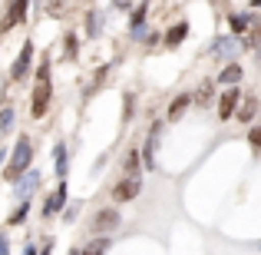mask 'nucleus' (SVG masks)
Wrapping results in <instances>:
<instances>
[{
  "label": "nucleus",
  "instance_id": "f3484780",
  "mask_svg": "<svg viewBox=\"0 0 261 255\" xmlns=\"http://www.w3.org/2000/svg\"><path fill=\"white\" fill-rule=\"evenodd\" d=\"M146 10H149L146 4H136L133 7V33H136V37H142V27H146Z\"/></svg>",
  "mask_w": 261,
  "mask_h": 255
},
{
  "label": "nucleus",
  "instance_id": "2f4dec72",
  "mask_svg": "<svg viewBox=\"0 0 261 255\" xmlns=\"http://www.w3.org/2000/svg\"><path fill=\"white\" fill-rule=\"evenodd\" d=\"M255 60H258V63H261V50H255Z\"/></svg>",
  "mask_w": 261,
  "mask_h": 255
},
{
  "label": "nucleus",
  "instance_id": "2eb2a0df",
  "mask_svg": "<svg viewBox=\"0 0 261 255\" xmlns=\"http://www.w3.org/2000/svg\"><path fill=\"white\" fill-rule=\"evenodd\" d=\"M238 80H242V63H225V70L218 73V83H228V86H235Z\"/></svg>",
  "mask_w": 261,
  "mask_h": 255
},
{
  "label": "nucleus",
  "instance_id": "6e6552de",
  "mask_svg": "<svg viewBox=\"0 0 261 255\" xmlns=\"http://www.w3.org/2000/svg\"><path fill=\"white\" fill-rule=\"evenodd\" d=\"M238 103H242V89H238V86L225 89L222 100H218V120H231L235 109H238Z\"/></svg>",
  "mask_w": 261,
  "mask_h": 255
},
{
  "label": "nucleus",
  "instance_id": "9b49d317",
  "mask_svg": "<svg viewBox=\"0 0 261 255\" xmlns=\"http://www.w3.org/2000/svg\"><path fill=\"white\" fill-rule=\"evenodd\" d=\"M192 106V96L189 93H178V96H172V103H169V120H182V116H185V109H189Z\"/></svg>",
  "mask_w": 261,
  "mask_h": 255
},
{
  "label": "nucleus",
  "instance_id": "1a4fd4ad",
  "mask_svg": "<svg viewBox=\"0 0 261 255\" xmlns=\"http://www.w3.org/2000/svg\"><path fill=\"white\" fill-rule=\"evenodd\" d=\"M63 202H66V182H60L57 189L50 192V196L43 199V219H50V216H57L60 209H63Z\"/></svg>",
  "mask_w": 261,
  "mask_h": 255
},
{
  "label": "nucleus",
  "instance_id": "412c9836",
  "mask_svg": "<svg viewBox=\"0 0 261 255\" xmlns=\"http://www.w3.org/2000/svg\"><path fill=\"white\" fill-rule=\"evenodd\" d=\"M27 216H30V202H20L17 209L10 212V219H7V222H10V225H20V222H27Z\"/></svg>",
  "mask_w": 261,
  "mask_h": 255
},
{
  "label": "nucleus",
  "instance_id": "aec40b11",
  "mask_svg": "<svg viewBox=\"0 0 261 255\" xmlns=\"http://www.w3.org/2000/svg\"><path fill=\"white\" fill-rule=\"evenodd\" d=\"M53 156H57V176L63 179V176H66V166H70V163H66V146H63V143H57Z\"/></svg>",
  "mask_w": 261,
  "mask_h": 255
},
{
  "label": "nucleus",
  "instance_id": "393cba45",
  "mask_svg": "<svg viewBox=\"0 0 261 255\" xmlns=\"http://www.w3.org/2000/svg\"><path fill=\"white\" fill-rule=\"evenodd\" d=\"M37 83H50V60H43L37 66Z\"/></svg>",
  "mask_w": 261,
  "mask_h": 255
},
{
  "label": "nucleus",
  "instance_id": "20e7f679",
  "mask_svg": "<svg viewBox=\"0 0 261 255\" xmlns=\"http://www.w3.org/2000/svg\"><path fill=\"white\" fill-rule=\"evenodd\" d=\"M27 17V0H13V4H7V13L0 17V33H10L17 24H23Z\"/></svg>",
  "mask_w": 261,
  "mask_h": 255
},
{
  "label": "nucleus",
  "instance_id": "7c9ffc66",
  "mask_svg": "<svg viewBox=\"0 0 261 255\" xmlns=\"http://www.w3.org/2000/svg\"><path fill=\"white\" fill-rule=\"evenodd\" d=\"M251 7H255V10H261V0H255V4H251Z\"/></svg>",
  "mask_w": 261,
  "mask_h": 255
},
{
  "label": "nucleus",
  "instance_id": "9d476101",
  "mask_svg": "<svg viewBox=\"0 0 261 255\" xmlns=\"http://www.w3.org/2000/svg\"><path fill=\"white\" fill-rule=\"evenodd\" d=\"M185 37H189V24H185V20H178L175 27H169V30H166V37H162V43H166L169 50H172V47H178V43H182Z\"/></svg>",
  "mask_w": 261,
  "mask_h": 255
},
{
  "label": "nucleus",
  "instance_id": "4be33fe9",
  "mask_svg": "<svg viewBox=\"0 0 261 255\" xmlns=\"http://www.w3.org/2000/svg\"><path fill=\"white\" fill-rule=\"evenodd\" d=\"M10 126H13V109L7 106V109H0V136L10 133Z\"/></svg>",
  "mask_w": 261,
  "mask_h": 255
},
{
  "label": "nucleus",
  "instance_id": "f8f14e48",
  "mask_svg": "<svg viewBox=\"0 0 261 255\" xmlns=\"http://www.w3.org/2000/svg\"><path fill=\"white\" fill-rule=\"evenodd\" d=\"M37 186H40V176H37V172H23V176H20V182H17V196H20V202H27V196H30Z\"/></svg>",
  "mask_w": 261,
  "mask_h": 255
},
{
  "label": "nucleus",
  "instance_id": "c85d7f7f",
  "mask_svg": "<svg viewBox=\"0 0 261 255\" xmlns=\"http://www.w3.org/2000/svg\"><path fill=\"white\" fill-rule=\"evenodd\" d=\"M37 255H53V242H46V245H43V252H37Z\"/></svg>",
  "mask_w": 261,
  "mask_h": 255
},
{
  "label": "nucleus",
  "instance_id": "4468645a",
  "mask_svg": "<svg viewBox=\"0 0 261 255\" xmlns=\"http://www.w3.org/2000/svg\"><path fill=\"white\" fill-rule=\"evenodd\" d=\"M251 24H255V17H251V13H231V17H228L231 37H238V33H245V30H248Z\"/></svg>",
  "mask_w": 261,
  "mask_h": 255
},
{
  "label": "nucleus",
  "instance_id": "cd10ccee",
  "mask_svg": "<svg viewBox=\"0 0 261 255\" xmlns=\"http://www.w3.org/2000/svg\"><path fill=\"white\" fill-rule=\"evenodd\" d=\"M0 255H10V242H7V236H0Z\"/></svg>",
  "mask_w": 261,
  "mask_h": 255
},
{
  "label": "nucleus",
  "instance_id": "a211bd4d",
  "mask_svg": "<svg viewBox=\"0 0 261 255\" xmlns=\"http://www.w3.org/2000/svg\"><path fill=\"white\" fill-rule=\"evenodd\" d=\"M139 149H129L126 159H122V169H126V176H139Z\"/></svg>",
  "mask_w": 261,
  "mask_h": 255
},
{
  "label": "nucleus",
  "instance_id": "c756f323",
  "mask_svg": "<svg viewBox=\"0 0 261 255\" xmlns=\"http://www.w3.org/2000/svg\"><path fill=\"white\" fill-rule=\"evenodd\" d=\"M23 255H37V249H33V245H27V249H23Z\"/></svg>",
  "mask_w": 261,
  "mask_h": 255
},
{
  "label": "nucleus",
  "instance_id": "f257e3e1",
  "mask_svg": "<svg viewBox=\"0 0 261 255\" xmlns=\"http://www.w3.org/2000/svg\"><path fill=\"white\" fill-rule=\"evenodd\" d=\"M30 163H33V143H30V136H20L17 146H13L10 166H7V182H17L23 172H30Z\"/></svg>",
  "mask_w": 261,
  "mask_h": 255
},
{
  "label": "nucleus",
  "instance_id": "bb28decb",
  "mask_svg": "<svg viewBox=\"0 0 261 255\" xmlns=\"http://www.w3.org/2000/svg\"><path fill=\"white\" fill-rule=\"evenodd\" d=\"M86 33H89V37H96V33H99V24H96V13H89V17H86Z\"/></svg>",
  "mask_w": 261,
  "mask_h": 255
},
{
  "label": "nucleus",
  "instance_id": "0eeeda50",
  "mask_svg": "<svg viewBox=\"0 0 261 255\" xmlns=\"http://www.w3.org/2000/svg\"><path fill=\"white\" fill-rule=\"evenodd\" d=\"M30 63H33V43L27 40V43L20 47V53H17V60H13V66H10V77H13V80H23L27 73H30Z\"/></svg>",
  "mask_w": 261,
  "mask_h": 255
},
{
  "label": "nucleus",
  "instance_id": "ddd939ff",
  "mask_svg": "<svg viewBox=\"0 0 261 255\" xmlns=\"http://www.w3.org/2000/svg\"><path fill=\"white\" fill-rule=\"evenodd\" d=\"M255 113H258V96H242V106L235 109V116L242 123H251V120H255Z\"/></svg>",
  "mask_w": 261,
  "mask_h": 255
},
{
  "label": "nucleus",
  "instance_id": "423d86ee",
  "mask_svg": "<svg viewBox=\"0 0 261 255\" xmlns=\"http://www.w3.org/2000/svg\"><path fill=\"white\" fill-rule=\"evenodd\" d=\"M159 133H162V123H152V133H149L146 146H142V153H139V163H142L146 169H155V149H159Z\"/></svg>",
  "mask_w": 261,
  "mask_h": 255
},
{
  "label": "nucleus",
  "instance_id": "b1692460",
  "mask_svg": "<svg viewBox=\"0 0 261 255\" xmlns=\"http://www.w3.org/2000/svg\"><path fill=\"white\" fill-rule=\"evenodd\" d=\"M106 249H109V239H96V242L89 245L86 252H80V255H102V252H106Z\"/></svg>",
  "mask_w": 261,
  "mask_h": 255
},
{
  "label": "nucleus",
  "instance_id": "a878e982",
  "mask_svg": "<svg viewBox=\"0 0 261 255\" xmlns=\"http://www.w3.org/2000/svg\"><path fill=\"white\" fill-rule=\"evenodd\" d=\"M248 143H251L255 149H261V126H251V129H248Z\"/></svg>",
  "mask_w": 261,
  "mask_h": 255
},
{
  "label": "nucleus",
  "instance_id": "5701e85b",
  "mask_svg": "<svg viewBox=\"0 0 261 255\" xmlns=\"http://www.w3.org/2000/svg\"><path fill=\"white\" fill-rule=\"evenodd\" d=\"M63 47H66V57H76V53H80V37H76V33H66Z\"/></svg>",
  "mask_w": 261,
  "mask_h": 255
},
{
  "label": "nucleus",
  "instance_id": "473e14b6",
  "mask_svg": "<svg viewBox=\"0 0 261 255\" xmlns=\"http://www.w3.org/2000/svg\"><path fill=\"white\" fill-rule=\"evenodd\" d=\"M70 255H80V249H70Z\"/></svg>",
  "mask_w": 261,
  "mask_h": 255
},
{
  "label": "nucleus",
  "instance_id": "39448f33",
  "mask_svg": "<svg viewBox=\"0 0 261 255\" xmlns=\"http://www.w3.org/2000/svg\"><path fill=\"white\" fill-rule=\"evenodd\" d=\"M50 96H53L50 83H37V86H33V106H30V116H33V120H43V116H46Z\"/></svg>",
  "mask_w": 261,
  "mask_h": 255
},
{
  "label": "nucleus",
  "instance_id": "6ab92c4d",
  "mask_svg": "<svg viewBox=\"0 0 261 255\" xmlns=\"http://www.w3.org/2000/svg\"><path fill=\"white\" fill-rule=\"evenodd\" d=\"M212 96H215L212 83H202V86H198V93L192 96V103H195V106H208V103H212Z\"/></svg>",
  "mask_w": 261,
  "mask_h": 255
},
{
  "label": "nucleus",
  "instance_id": "7ed1b4c3",
  "mask_svg": "<svg viewBox=\"0 0 261 255\" xmlns=\"http://www.w3.org/2000/svg\"><path fill=\"white\" fill-rule=\"evenodd\" d=\"M119 225H122L119 209H99L93 216V232H99V236H109V232H116Z\"/></svg>",
  "mask_w": 261,
  "mask_h": 255
},
{
  "label": "nucleus",
  "instance_id": "72a5a7b5",
  "mask_svg": "<svg viewBox=\"0 0 261 255\" xmlns=\"http://www.w3.org/2000/svg\"><path fill=\"white\" fill-rule=\"evenodd\" d=\"M0 163H4V153H0Z\"/></svg>",
  "mask_w": 261,
  "mask_h": 255
},
{
  "label": "nucleus",
  "instance_id": "dca6fc26",
  "mask_svg": "<svg viewBox=\"0 0 261 255\" xmlns=\"http://www.w3.org/2000/svg\"><path fill=\"white\" fill-rule=\"evenodd\" d=\"M228 53H235V40L231 37H218L212 43V57H228Z\"/></svg>",
  "mask_w": 261,
  "mask_h": 255
},
{
  "label": "nucleus",
  "instance_id": "f03ea898",
  "mask_svg": "<svg viewBox=\"0 0 261 255\" xmlns=\"http://www.w3.org/2000/svg\"><path fill=\"white\" fill-rule=\"evenodd\" d=\"M139 192H142V179L139 176H122L119 182L113 186V199L116 202H133Z\"/></svg>",
  "mask_w": 261,
  "mask_h": 255
}]
</instances>
